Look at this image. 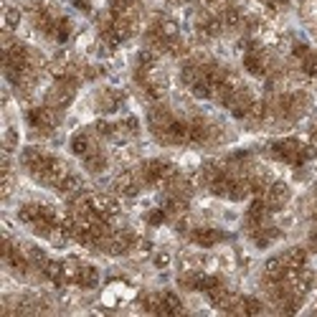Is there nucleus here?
I'll use <instances>...</instances> for the list:
<instances>
[{"instance_id": "nucleus-1", "label": "nucleus", "mask_w": 317, "mask_h": 317, "mask_svg": "<svg viewBox=\"0 0 317 317\" xmlns=\"http://www.w3.org/2000/svg\"><path fill=\"white\" fill-rule=\"evenodd\" d=\"M28 122H31L33 130H41V132H48L56 127V122H59V117H56V112L51 107H36L28 112Z\"/></svg>"}, {"instance_id": "nucleus-2", "label": "nucleus", "mask_w": 317, "mask_h": 317, "mask_svg": "<svg viewBox=\"0 0 317 317\" xmlns=\"http://www.w3.org/2000/svg\"><path fill=\"white\" fill-rule=\"evenodd\" d=\"M262 198H264L267 208L274 211V208H279V206L287 203V198H290V188H287L284 183H272V185H267V190H264Z\"/></svg>"}, {"instance_id": "nucleus-3", "label": "nucleus", "mask_w": 317, "mask_h": 317, "mask_svg": "<svg viewBox=\"0 0 317 317\" xmlns=\"http://www.w3.org/2000/svg\"><path fill=\"white\" fill-rule=\"evenodd\" d=\"M190 239L198 244V246H216L218 241H223L226 236L221 231H216V228H195V231L190 234Z\"/></svg>"}, {"instance_id": "nucleus-4", "label": "nucleus", "mask_w": 317, "mask_h": 317, "mask_svg": "<svg viewBox=\"0 0 317 317\" xmlns=\"http://www.w3.org/2000/svg\"><path fill=\"white\" fill-rule=\"evenodd\" d=\"M244 66H246V71H249V74H254V76H264V74H267L264 56L259 53L256 48H254V51H249V53L244 56Z\"/></svg>"}, {"instance_id": "nucleus-5", "label": "nucleus", "mask_w": 317, "mask_h": 317, "mask_svg": "<svg viewBox=\"0 0 317 317\" xmlns=\"http://www.w3.org/2000/svg\"><path fill=\"white\" fill-rule=\"evenodd\" d=\"M81 188H84V183H81V178H79V175H74V172L64 175V178L59 180V185H56V190L64 193V195H79V193H81Z\"/></svg>"}, {"instance_id": "nucleus-6", "label": "nucleus", "mask_w": 317, "mask_h": 317, "mask_svg": "<svg viewBox=\"0 0 317 317\" xmlns=\"http://www.w3.org/2000/svg\"><path fill=\"white\" fill-rule=\"evenodd\" d=\"M183 310V305H180V300L172 295V292H162L160 295V310H158V315H178Z\"/></svg>"}, {"instance_id": "nucleus-7", "label": "nucleus", "mask_w": 317, "mask_h": 317, "mask_svg": "<svg viewBox=\"0 0 317 317\" xmlns=\"http://www.w3.org/2000/svg\"><path fill=\"white\" fill-rule=\"evenodd\" d=\"M282 259H284L287 269H302L307 264V251L305 249H290L287 254H282Z\"/></svg>"}, {"instance_id": "nucleus-8", "label": "nucleus", "mask_w": 317, "mask_h": 317, "mask_svg": "<svg viewBox=\"0 0 317 317\" xmlns=\"http://www.w3.org/2000/svg\"><path fill=\"white\" fill-rule=\"evenodd\" d=\"M76 284L86 287V290H92V287H97V284H99V272H97L94 267H86V264H81L79 277H76Z\"/></svg>"}, {"instance_id": "nucleus-9", "label": "nucleus", "mask_w": 317, "mask_h": 317, "mask_svg": "<svg viewBox=\"0 0 317 317\" xmlns=\"http://www.w3.org/2000/svg\"><path fill=\"white\" fill-rule=\"evenodd\" d=\"M71 150H74V155H81V158H84V155H89V153L94 150L89 135H86V132L74 135V140H71Z\"/></svg>"}, {"instance_id": "nucleus-10", "label": "nucleus", "mask_w": 317, "mask_h": 317, "mask_svg": "<svg viewBox=\"0 0 317 317\" xmlns=\"http://www.w3.org/2000/svg\"><path fill=\"white\" fill-rule=\"evenodd\" d=\"M284 259L282 256H272L269 262L264 264V274H267V279H284Z\"/></svg>"}, {"instance_id": "nucleus-11", "label": "nucleus", "mask_w": 317, "mask_h": 317, "mask_svg": "<svg viewBox=\"0 0 317 317\" xmlns=\"http://www.w3.org/2000/svg\"><path fill=\"white\" fill-rule=\"evenodd\" d=\"M84 165L89 167L92 172H99V170H104V165H107V160H104V155L102 153H97V150H92L89 155H84Z\"/></svg>"}, {"instance_id": "nucleus-12", "label": "nucleus", "mask_w": 317, "mask_h": 317, "mask_svg": "<svg viewBox=\"0 0 317 317\" xmlns=\"http://www.w3.org/2000/svg\"><path fill=\"white\" fill-rule=\"evenodd\" d=\"M221 20H223V25H228V28H236V25H241V13L236 10V8H226L223 13H221Z\"/></svg>"}, {"instance_id": "nucleus-13", "label": "nucleus", "mask_w": 317, "mask_h": 317, "mask_svg": "<svg viewBox=\"0 0 317 317\" xmlns=\"http://www.w3.org/2000/svg\"><path fill=\"white\" fill-rule=\"evenodd\" d=\"M18 23H20V10L18 8H5V28L13 31Z\"/></svg>"}, {"instance_id": "nucleus-14", "label": "nucleus", "mask_w": 317, "mask_h": 317, "mask_svg": "<svg viewBox=\"0 0 317 317\" xmlns=\"http://www.w3.org/2000/svg\"><path fill=\"white\" fill-rule=\"evenodd\" d=\"M302 69L307 76H317V56H307V59H302Z\"/></svg>"}, {"instance_id": "nucleus-15", "label": "nucleus", "mask_w": 317, "mask_h": 317, "mask_svg": "<svg viewBox=\"0 0 317 317\" xmlns=\"http://www.w3.org/2000/svg\"><path fill=\"white\" fill-rule=\"evenodd\" d=\"M15 145H18V135H15V130L10 127V130H5V153L10 155V153L15 150Z\"/></svg>"}, {"instance_id": "nucleus-16", "label": "nucleus", "mask_w": 317, "mask_h": 317, "mask_svg": "<svg viewBox=\"0 0 317 317\" xmlns=\"http://www.w3.org/2000/svg\"><path fill=\"white\" fill-rule=\"evenodd\" d=\"M165 218H167V211H165V208H155V211L150 213V218H148V221H150L153 226H160Z\"/></svg>"}, {"instance_id": "nucleus-17", "label": "nucleus", "mask_w": 317, "mask_h": 317, "mask_svg": "<svg viewBox=\"0 0 317 317\" xmlns=\"http://www.w3.org/2000/svg\"><path fill=\"white\" fill-rule=\"evenodd\" d=\"M295 56H297V59H307V56H310V51H307V46H302V43H297V46H295Z\"/></svg>"}, {"instance_id": "nucleus-18", "label": "nucleus", "mask_w": 317, "mask_h": 317, "mask_svg": "<svg viewBox=\"0 0 317 317\" xmlns=\"http://www.w3.org/2000/svg\"><path fill=\"white\" fill-rule=\"evenodd\" d=\"M167 262H170V256H167V254H160V256L155 259V264H158V267H165Z\"/></svg>"}, {"instance_id": "nucleus-19", "label": "nucleus", "mask_w": 317, "mask_h": 317, "mask_svg": "<svg viewBox=\"0 0 317 317\" xmlns=\"http://www.w3.org/2000/svg\"><path fill=\"white\" fill-rule=\"evenodd\" d=\"M310 145H312V148H315V150H317V130H315V132H312V142H310Z\"/></svg>"}, {"instance_id": "nucleus-20", "label": "nucleus", "mask_w": 317, "mask_h": 317, "mask_svg": "<svg viewBox=\"0 0 317 317\" xmlns=\"http://www.w3.org/2000/svg\"><path fill=\"white\" fill-rule=\"evenodd\" d=\"M284 3H290V0H272V5H284Z\"/></svg>"}]
</instances>
